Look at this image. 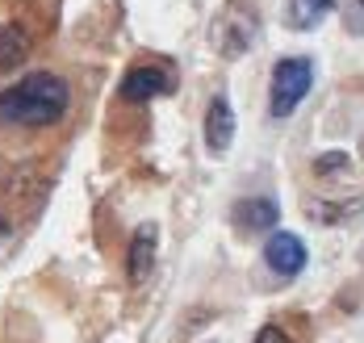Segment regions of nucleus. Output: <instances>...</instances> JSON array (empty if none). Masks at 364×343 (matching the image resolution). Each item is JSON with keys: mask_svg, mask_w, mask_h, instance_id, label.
<instances>
[{"mask_svg": "<svg viewBox=\"0 0 364 343\" xmlns=\"http://www.w3.org/2000/svg\"><path fill=\"white\" fill-rule=\"evenodd\" d=\"M343 168H348V151H327L314 159V176H335Z\"/></svg>", "mask_w": 364, "mask_h": 343, "instance_id": "nucleus-12", "label": "nucleus"}, {"mask_svg": "<svg viewBox=\"0 0 364 343\" xmlns=\"http://www.w3.org/2000/svg\"><path fill=\"white\" fill-rule=\"evenodd\" d=\"M255 343H293V339L281 331V327H272V322H268V327H259V331H255Z\"/></svg>", "mask_w": 364, "mask_h": 343, "instance_id": "nucleus-13", "label": "nucleus"}, {"mask_svg": "<svg viewBox=\"0 0 364 343\" xmlns=\"http://www.w3.org/2000/svg\"><path fill=\"white\" fill-rule=\"evenodd\" d=\"M281 222V205L272 197H247L235 205V227L247 230V234H259V230H272Z\"/></svg>", "mask_w": 364, "mask_h": 343, "instance_id": "nucleus-8", "label": "nucleus"}, {"mask_svg": "<svg viewBox=\"0 0 364 343\" xmlns=\"http://www.w3.org/2000/svg\"><path fill=\"white\" fill-rule=\"evenodd\" d=\"M306 243L297 239V234H289V230H272L268 234V243H264V264L272 268L281 281H293L301 268H306Z\"/></svg>", "mask_w": 364, "mask_h": 343, "instance_id": "nucleus-4", "label": "nucleus"}, {"mask_svg": "<svg viewBox=\"0 0 364 343\" xmlns=\"http://www.w3.org/2000/svg\"><path fill=\"white\" fill-rule=\"evenodd\" d=\"M122 101H134V105H143V101H155V97H164V92H172V72L168 67H159V63H143V67H130L126 76H122Z\"/></svg>", "mask_w": 364, "mask_h": 343, "instance_id": "nucleus-5", "label": "nucleus"}, {"mask_svg": "<svg viewBox=\"0 0 364 343\" xmlns=\"http://www.w3.org/2000/svg\"><path fill=\"white\" fill-rule=\"evenodd\" d=\"M26 55H30V34L21 26H0V72L26 63Z\"/></svg>", "mask_w": 364, "mask_h": 343, "instance_id": "nucleus-9", "label": "nucleus"}, {"mask_svg": "<svg viewBox=\"0 0 364 343\" xmlns=\"http://www.w3.org/2000/svg\"><path fill=\"white\" fill-rule=\"evenodd\" d=\"M235 143V114H230V101L214 97L210 109H205V147L214 155H226Z\"/></svg>", "mask_w": 364, "mask_h": 343, "instance_id": "nucleus-6", "label": "nucleus"}, {"mask_svg": "<svg viewBox=\"0 0 364 343\" xmlns=\"http://www.w3.org/2000/svg\"><path fill=\"white\" fill-rule=\"evenodd\" d=\"M155 243H159V230L155 222H143L130 239V260H126V272H130V285H143L155 268Z\"/></svg>", "mask_w": 364, "mask_h": 343, "instance_id": "nucleus-7", "label": "nucleus"}, {"mask_svg": "<svg viewBox=\"0 0 364 343\" xmlns=\"http://www.w3.org/2000/svg\"><path fill=\"white\" fill-rule=\"evenodd\" d=\"M360 9H364V0H360Z\"/></svg>", "mask_w": 364, "mask_h": 343, "instance_id": "nucleus-14", "label": "nucleus"}, {"mask_svg": "<svg viewBox=\"0 0 364 343\" xmlns=\"http://www.w3.org/2000/svg\"><path fill=\"white\" fill-rule=\"evenodd\" d=\"M310 84H314V59H306V55H289V59H281V63L272 67V101H268L272 117H277V121L289 117L293 109L306 101Z\"/></svg>", "mask_w": 364, "mask_h": 343, "instance_id": "nucleus-2", "label": "nucleus"}, {"mask_svg": "<svg viewBox=\"0 0 364 343\" xmlns=\"http://www.w3.org/2000/svg\"><path fill=\"white\" fill-rule=\"evenodd\" d=\"M255 4L247 0H226V9L218 13V21H214V42H218V50L226 59H239L247 46L255 42Z\"/></svg>", "mask_w": 364, "mask_h": 343, "instance_id": "nucleus-3", "label": "nucleus"}, {"mask_svg": "<svg viewBox=\"0 0 364 343\" xmlns=\"http://www.w3.org/2000/svg\"><path fill=\"white\" fill-rule=\"evenodd\" d=\"M72 105V88L68 80L55 72H34V76L17 80L13 88L0 92V121L13 126H55Z\"/></svg>", "mask_w": 364, "mask_h": 343, "instance_id": "nucleus-1", "label": "nucleus"}, {"mask_svg": "<svg viewBox=\"0 0 364 343\" xmlns=\"http://www.w3.org/2000/svg\"><path fill=\"white\" fill-rule=\"evenodd\" d=\"M360 209H364V192L352 197V201H310V205H306V214H310L314 222H323V227L343 222V218H352V214H360Z\"/></svg>", "mask_w": 364, "mask_h": 343, "instance_id": "nucleus-10", "label": "nucleus"}, {"mask_svg": "<svg viewBox=\"0 0 364 343\" xmlns=\"http://www.w3.org/2000/svg\"><path fill=\"white\" fill-rule=\"evenodd\" d=\"M335 9V0H289V26L293 30H314Z\"/></svg>", "mask_w": 364, "mask_h": 343, "instance_id": "nucleus-11", "label": "nucleus"}]
</instances>
